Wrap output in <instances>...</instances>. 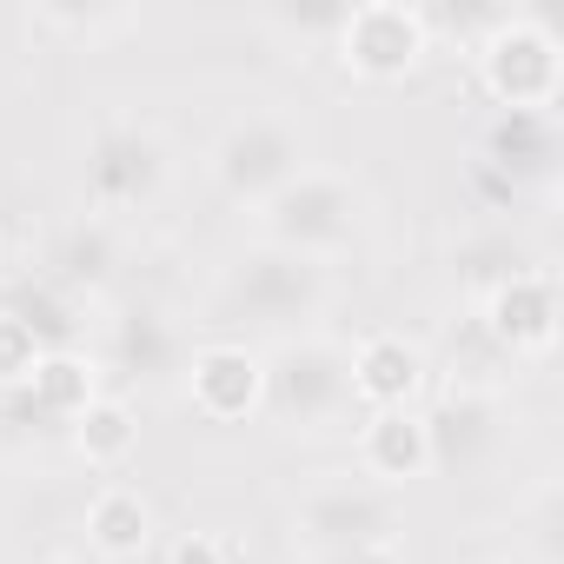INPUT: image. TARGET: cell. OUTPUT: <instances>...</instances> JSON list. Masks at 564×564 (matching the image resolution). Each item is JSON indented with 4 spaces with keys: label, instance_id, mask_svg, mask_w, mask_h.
<instances>
[{
    "label": "cell",
    "instance_id": "obj_5",
    "mask_svg": "<svg viewBox=\"0 0 564 564\" xmlns=\"http://www.w3.org/2000/svg\"><path fill=\"white\" fill-rule=\"evenodd\" d=\"M425 386V352L399 333H372L352 359V392L372 405V412H405L412 392Z\"/></svg>",
    "mask_w": 564,
    "mask_h": 564
},
{
    "label": "cell",
    "instance_id": "obj_3",
    "mask_svg": "<svg viewBox=\"0 0 564 564\" xmlns=\"http://www.w3.org/2000/svg\"><path fill=\"white\" fill-rule=\"evenodd\" d=\"M186 392H193V412L213 419V425H232V419H252L259 399H265V372L246 346H206L193 352V372H186Z\"/></svg>",
    "mask_w": 564,
    "mask_h": 564
},
{
    "label": "cell",
    "instance_id": "obj_7",
    "mask_svg": "<svg viewBox=\"0 0 564 564\" xmlns=\"http://www.w3.org/2000/svg\"><path fill=\"white\" fill-rule=\"evenodd\" d=\"M87 538H94L100 557H140L147 538H153V511H147V498H140L133 485H107V491H94V505H87Z\"/></svg>",
    "mask_w": 564,
    "mask_h": 564
},
{
    "label": "cell",
    "instance_id": "obj_10",
    "mask_svg": "<svg viewBox=\"0 0 564 564\" xmlns=\"http://www.w3.org/2000/svg\"><path fill=\"white\" fill-rule=\"evenodd\" d=\"M41 366V339L21 313H0V386H28Z\"/></svg>",
    "mask_w": 564,
    "mask_h": 564
},
{
    "label": "cell",
    "instance_id": "obj_2",
    "mask_svg": "<svg viewBox=\"0 0 564 564\" xmlns=\"http://www.w3.org/2000/svg\"><path fill=\"white\" fill-rule=\"evenodd\" d=\"M425 47H432V28L405 0H366L339 21V54L366 80H405L425 61Z\"/></svg>",
    "mask_w": 564,
    "mask_h": 564
},
{
    "label": "cell",
    "instance_id": "obj_11",
    "mask_svg": "<svg viewBox=\"0 0 564 564\" xmlns=\"http://www.w3.org/2000/svg\"><path fill=\"white\" fill-rule=\"evenodd\" d=\"M166 564H226V544H219V531H180Z\"/></svg>",
    "mask_w": 564,
    "mask_h": 564
},
{
    "label": "cell",
    "instance_id": "obj_8",
    "mask_svg": "<svg viewBox=\"0 0 564 564\" xmlns=\"http://www.w3.org/2000/svg\"><path fill=\"white\" fill-rule=\"evenodd\" d=\"M74 445H80L87 465H127L133 445H140V419H133V405H120V399H94V405L74 419Z\"/></svg>",
    "mask_w": 564,
    "mask_h": 564
},
{
    "label": "cell",
    "instance_id": "obj_9",
    "mask_svg": "<svg viewBox=\"0 0 564 564\" xmlns=\"http://www.w3.org/2000/svg\"><path fill=\"white\" fill-rule=\"evenodd\" d=\"M34 399H41V412H54V419H80L100 392H94V366L80 359V352H41V366H34Z\"/></svg>",
    "mask_w": 564,
    "mask_h": 564
},
{
    "label": "cell",
    "instance_id": "obj_4",
    "mask_svg": "<svg viewBox=\"0 0 564 564\" xmlns=\"http://www.w3.org/2000/svg\"><path fill=\"white\" fill-rule=\"evenodd\" d=\"M485 326L511 352H551V339H557V286H551V272H511L491 293V306H485Z\"/></svg>",
    "mask_w": 564,
    "mask_h": 564
},
{
    "label": "cell",
    "instance_id": "obj_6",
    "mask_svg": "<svg viewBox=\"0 0 564 564\" xmlns=\"http://www.w3.org/2000/svg\"><path fill=\"white\" fill-rule=\"evenodd\" d=\"M359 458L372 478L386 485H405V478H425L432 471V425L405 405V412H372L366 419V438H359Z\"/></svg>",
    "mask_w": 564,
    "mask_h": 564
},
{
    "label": "cell",
    "instance_id": "obj_1",
    "mask_svg": "<svg viewBox=\"0 0 564 564\" xmlns=\"http://www.w3.org/2000/svg\"><path fill=\"white\" fill-rule=\"evenodd\" d=\"M557 80H564L557 34H551L538 14L498 21V34L485 41V87H491L505 107H551V100H557Z\"/></svg>",
    "mask_w": 564,
    "mask_h": 564
}]
</instances>
